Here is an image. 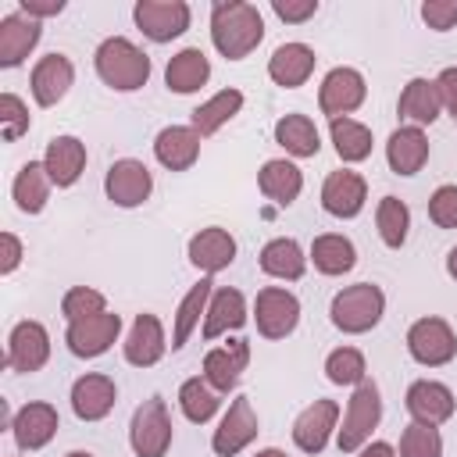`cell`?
Segmentation results:
<instances>
[{
	"label": "cell",
	"mask_w": 457,
	"mask_h": 457,
	"mask_svg": "<svg viewBox=\"0 0 457 457\" xmlns=\"http://www.w3.org/2000/svg\"><path fill=\"white\" fill-rule=\"evenodd\" d=\"M264 39V18L246 0H221L211 7V43L221 57L243 61Z\"/></svg>",
	"instance_id": "cell-1"
},
{
	"label": "cell",
	"mask_w": 457,
	"mask_h": 457,
	"mask_svg": "<svg viewBox=\"0 0 457 457\" xmlns=\"http://www.w3.org/2000/svg\"><path fill=\"white\" fill-rule=\"evenodd\" d=\"M93 68L100 82L118 93H132L150 79V57L125 36H107L93 54Z\"/></svg>",
	"instance_id": "cell-2"
},
{
	"label": "cell",
	"mask_w": 457,
	"mask_h": 457,
	"mask_svg": "<svg viewBox=\"0 0 457 457\" xmlns=\"http://www.w3.org/2000/svg\"><path fill=\"white\" fill-rule=\"evenodd\" d=\"M386 314V293L375 286V282H357V286H346L332 296V307H328V318L339 332L346 336H361V332H371Z\"/></svg>",
	"instance_id": "cell-3"
},
{
	"label": "cell",
	"mask_w": 457,
	"mask_h": 457,
	"mask_svg": "<svg viewBox=\"0 0 457 457\" xmlns=\"http://www.w3.org/2000/svg\"><path fill=\"white\" fill-rule=\"evenodd\" d=\"M382 421V396H378V386L371 378H364L353 396L346 400V414H343V428L336 436L339 450L343 453H353L361 450L368 439H371V428Z\"/></svg>",
	"instance_id": "cell-4"
},
{
	"label": "cell",
	"mask_w": 457,
	"mask_h": 457,
	"mask_svg": "<svg viewBox=\"0 0 457 457\" xmlns=\"http://www.w3.org/2000/svg\"><path fill=\"white\" fill-rule=\"evenodd\" d=\"M129 443L136 457H164L171 446V418L161 396H150L136 407L132 425H129Z\"/></svg>",
	"instance_id": "cell-5"
},
{
	"label": "cell",
	"mask_w": 457,
	"mask_h": 457,
	"mask_svg": "<svg viewBox=\"0 0 457 457\" xmlns=\"http://www.w3.org/2000/svg\"><path fill=\"white\" fill-rule=\"evenodd\" d=\"M407 350H411V357H414L418 364H425V368H443V364H450L453 353H457V336H453V328H450L443 318L428 314V318H418V321L407 328Z\"/></svg>",
	"instance_id": "cell-6"
},
{
	"label": "cell",
	"mask_w": 457,
	"mask_h": 457,
	"mask_svg": "<svg viewBox=\"0 0 457 457\" xmlns=\"http://www.w3.org/2000/svg\"><path fill=\"white\" fill-rule=\"evenodd\" d=\"M132 18L146 39L171 43L189 29V4L186 0H136Z\"/></svg>",
	"instance_id": "cell-7"
},
{
	"label": "cell",
	"mask_w": 457,
	"mask_h": 457,
	"mask_svg": "<svg viewBox=\"0 0 457 457\" xmlns=\"http://www.w3.org/2000/svg\"><path fill=\"white\" fill-rule=\"evenodd\" d=\"M253 318L264 339H286L300 321V300L282 286H264L253 300Z\"/></svg>",
	"instance_id": "cell-8"
},
{
	"label": "cell",
	"mask_w": 457,
	"mask_h": 457,
	"mask_svg": "<svg viewBox=\"0 0 457 457\" xmlns=\"http://www.w3.org/2000/svg\"><path fill=\"white\" fill-rule=\"evenodd\" d=\"M368 96V86H364V75L357 68H332L321 86H318V107L321 114L328 118H350V111H357Z\"/></svg>",
	"instance_id": "cell-9"
},
{
	"label": "cell",
	"mask_w": 457,
	"mask_h": 457,
	"mask_svg": "<svg viewBox=\"0 0 457 457\" xmlns=\"http://www.w3.org/2000/svg\"><path fill=\"white\" fill-rule=\"evenodd\" d=\"M154 189V175L143 161L136 157H121L107 168L104 175V193L114 207H139Z\"/></svg>",
	"instance_id": "cell-10"
},
{
	"label": "cell",
	"mask_w": 457,
	"mask_h": 457,
	"mask_svg": "<svg viewBox=\"0 0 457 457\" xmlns=\"http://www.w3.org/2000/svg\"><path fill=\"white\" fill-rule=\"evenodd\" d=\"M7 368L11 371H18V375H32V371H39L46 361H50V336H46V328L39 325V321H32V318H25V321H18L14 328H11V336H7Z\"/></svg>",
	"instance_id": "cell-11"
},
{
	"label": "cell",
	"mask_w": 457,
	"mask_h": 457,
	"mask_svg": "<svg viewBox=\"0 0 457 457\" xmlns=\"http://www.w3.org/2000/svg\"><path fill=\"white\" fill-rule=\"evenodd\" d=\"M257 439V414L250 407V396H236L225 411V418L218 421L214 436H211V446L218 457H236L239 450H246L250 443Z\"/></svg>",
	"instance_id": "cell-12"
},
{
	"label": "cell",
	"mask_w": 457,
	"mask_h": 457,
	"mask_svg": "<svg viewBox=\"0 0 457 457\" xmlns=\"http://www.w3.org/2000/svg\"><path fill=\"white\" fill-rule=\"evenodd\" d=\"M121 332V314H93V318H82V321H71L68 332H64V343L75 357H100L114 346Z\"/></svg>",
	"instance_id": "cell-13"
},
{
	"label": "cell",
	"mask_w": 457,
	"mask_h": 457,
	"mask_svg": "<svg viewBox=\"0 0 457 457\" xmlns=\"http://www.w3.org/2000/svg\"><path fill=\"white\" fill-rule=\"evenodd\" d=\"M364 200H368L364 175H357L350 168H339V171L325 175V182H321V207L332 218H357L364 211Z\"/></svg>",
	"instance_id": "cell-14"
},
{
	"label": "cell",
	"mask_w": 457,
	"mask_h": 457,
	"mask_svg": "<svg viewBox=\"0 0 457 457\" xmlns=\"http://www.w3.org/2000/svg\"><path fill=\"white\" fill-rule=\"evenodd\" d=\"M336 421H339V403L336 400H314V403H307L296 414V421H293V443H296V450L321 453L325 443H328V436H332V428H336Z\"/></svg>",
	"instance_id": "cell-15"
},
{
	"label": "cell",
	"mask_w": 457,
	"mask_h": 457,
	"mask_svg": "<svg viewBox=\"0 0 457 457\" xmlns=\"http://www.w3.org/2000/svg\"><path fill=\"white\" fill-rule=\"evenodd\" d=\"M75 82V68L64 54H46L36 61L32 75H29V89H32V100L39 107H54L64 100V93L71 89Z\"/></svg>",
	"instance_id": "cell-16"
},
{
	"label": "cell",
	"mask_w": 457,
	"mask_h": 457,
	"mask_svg": "<svg viewBox=\"0 0 457 457\" xmlns=\"http://www.w3.org/2000/svg\"><path fill=\"white\" fill-rule=\"evenodd\" d=\"M121 350H125V361H129L132 368H154V364L164 357V350H168L161 318H157V314H146V311L136 314V321H132V328H129Z\"/></svg>",
	"instance_id": "cell-17"
},
{
	"label": "cell",
	"mask_w": 457,
	"mask_h": 457,
	"mask_svg": "<svg viewBox=\"0 0 457 457\" xmlns=\"http://www.w3.org/2000/svg\"><path fill=\"white\" fill-rule=\"evenodd\" d=\"M407 414L421 425H443L453 418V393L436 378H418L407 386Z\"/></svg>",
	"instance_id": "cell-18"
},
{
	"label": "cell",
	"mask_w": 457,
	"mask_h": 457,
	"mask_svg": "<svg viewBox=\"0 0 457 457\" xmlns=\"http://www.w3.org/2000/svg\"><path fill=\"white\" fill-rule=\"evenodd\" d=\"M246 364H250V339H232L228 346H214L204 353V378L218 393H232Z\"/></svg>",
	"instance_id": "cell-19"
},
{
	"label": "cell",
	"mask_w": 457,
	"mask_h": 457,
	"mask_svg": "<svg viewBox=\"0 0 457 457\" xmlns=\"http://www.w3.org/2000/svg\"><path fill=\"white\" fill-rule=\"evenodd\" d=\"M114 400H118V386H114L111 375L89 371V375L75 378V386H71V411H75V418H82V421H100V418H107L111 407H114Z\"/></svg>",
	"instance_id": "cell-20"
},
{
	"label": "cell",
	"mask_w": 457,
	"mask_h": 457,
	"mask_svg": "<svg viewBox=\"0 0 457 457\" xmlns=\"http://www.w3.org/2000/svg\"><path fill=\"white\" fill-rule=\"evenodd\" d=\"M43 29L36 18L21 14V11H11L0 18V68H18L39 43Z\"/></svg>",
	"instance_id": "cell-21"
},
{
	"label": "cell",
	"mask_w": 457,
	"mask_h": 457,
	"mask_svg": "<svg viewBox=\"0 0 457 457\" xmlns=\"http://www.w3.org/2000/svg\"><path fill=\"white\" fill-rule=\"evenodd\" d=\"M236 261V239L228 228H200L193 239H189V264L200 268L204 275H218L225 271L228 264Z\"/></svg>",
	"instance_id": "cell-22"
},
{
	"label": "cell",
	"mask_w": 457,
	"mask_h": 457,
	"mask_svg": "<svg viewBox=\"0 0 457 457\" xmlns=\"http://www.w3.org/2000/svg\"><path fill=\"white\" fill-rule=\"evenodd\" d=\"M57 411L43 400L36 403H25L14 418H11V432H14V443L18 450H43L54 436H57Z\"/></svg>",
	"instance_id": "cell-23"
},
{
	"label": "cell",
	"mask_w": 457,
	"mask_h": 457,
	"mask_svg": "<svg viewBox=\"0 0 457 457\" xmlns=\"http://www.w3.org/2000/svg\"><path fill=\"white\" fill-rule=\"evenodd\" d=\"M154 157L168 171H189L200 157V132L193 125H168L154 139Z\"/></svg>",
	"instance_id": "cell-24"
},
{
	"label": "cell",
	"mask_w": 457,
	"mask_h": 457,
	"mask_svg": "<svg viewBox=\"0 0 457 457\" xmlns=\"http://www.w3.org/2000/svg\"><path fill=\"white\" fill-rule=\"evenodd\" d=\"M43 164H46V175L57 189H68L79 182L82 168H86V143L79 136H54L46 143V154H43Z\"/></svg>",
	"instance_id": "cell-25"
},
{
	"label": "cell",
	"mask_w": 457,
	"mask_h": 457,
	"mask_svg": "<svg viewBox=\"0 0 457 457\" xmlns=\"http://www.w3.org/2000/svg\"><path fill=\"white\" fill-rule=\"evenodd\" d=\"M246 325V300L239 289L232 286H218L211 293V303H207V314H204V339H218L225 332H236Z\"/></svg>",
	"instance_id": "cell-26"
},
{
	"label": "cell",
	"mask_w": 457,
	"mask_h": 457,
	"mask_svg": "<svg viewBox=\"0 0 457 457\" xmlns=\"http://www.w3.org/2000/svg\"><path fill=\"white\" fill-rule=\"evenodd\" d=\"M314 61H318V57H314V50H311L307 43H282V46H275V54L268 57V75H271L275 86L296 89V86H303V82L311 79Z\"/></svg>",
	"instance_id": "cell-27"
},
{
	"label": "cell",
	"mask_w": 457,
	"mask_h": 457,
	"mask_svg": "<svg viewBox=\"0 0 457 457\" xmlns=\"http://www.w3.org/2000/svg\"><path fill=\"white\" fill-rule=\"evenodd\" d=\"M386 161L396 175H418L428 161V139L418 125H400L386 143Z\"/></svg>",
	"instance_id": "cell-28"
},
{
	"label": "cell",
	"mask_w": 457,
	"mask_h": 457,
	"mask_svg": "<svg viewBox=\"0 0 457 457\" xmlns=\"http://www.w3.org/2000/svg\"><path fill=\"white\" fill-rule=\"evenodd\" d=\"M443 111V100H439V89H436V79H411L396 100V114L407 121V125H432Z\"/></svg>",
	"instance_id": "cell-29"
},
{
	"label": "cell",
	"mask_w": 457,
	"mask_h": 457,
	"mask_svg": "<svg viewBox=\"0 0 457 457\" xmlns=\"http://www.w3.org/2000/svg\"><path fill=\"white\" fill-rule=\"evenodd\" d=\"M257 186H261V193L268 200H275L278 207H289L300 196V189H303V171L293 161H286V157H271V161L261 164Z\"/></svg>",
	"instance_id": "cell-30"
},
{
	"label": "cell",
	"mask_w": 457,
	"mask_h": 457,
	"mask_svg": "<svg viewBox=\"0 0 457 457\" xmlns=\"http://www.w3.org/2000/svg\"><path fill=\"white\" fill-rule=\"evenodd\" d=\"M261 271L271 275V278H286V282H296L303 271H307V257H303V246L293 239V236H278V239H268L261 246Z\"/></svg>",
	"instance_id": "cell-31"
},
{
	"label": "cell",
	"mask_w": 457,
	"mask_h": 457,
	"mask_svg": "<svg viewBox=\"0 0 457 457\" xmlns=\"http://www.w3.org/2000/svg\"><path fill=\"white\" fill-rule=\"evenodd\" d=\"M207 79H211V61L200 46L179 50L164 68V82H168L171 93H196Z\"/></svg>",
	"instance_id": "cell-32"
},
{
	"label": "cell",
	"mask_w": 457,
	"mask_h": 457,
	"mask_svg": "<svg viewBox=\"0 0 457 457\" xmlns=\"http://www.w3.org/2000/svg\"><path fill=\"white\" fill-rule=\"evenodd\" d=\"M50 186H54V182H50L43 161L21 164L18 175H14V186H11L18 211H21V214H39V211L46 207V200H50Z\"/></svg>",
	"instance_id": "cell-33"
},
{
	"label": "cell",
	"mask_w": 457,
	"mask_h": 457,
	"mask_svg": "<svg viewBox=\"0 0 457 457\" xmlns=\"http://www.w3.org/2000/svg\"><path fill=\"white\" fill-rule=\"evenodd\" d=\"M275 143L289 154V157H314L321 150V136L318 125L307 114H282L275 121Z\"/></svg>",
	"instance_id": "cell-34"
},
{
	"label": "cell",
	"mask_w": 457,
	"mask_h": 457,
	"mask_svg": "<svg viewBox=\"0 0 457 457\" xmlns=\"http://www.w3.org/2000/svg\"><path fill=\"white\" fill-rule=\"evenodd\" d=\"M239 107H243V93L228 86V89L214 93L211 100H204V104L189 114V125L200 132V139H207V136H214L225 121H232V118L239 114Z\"/></svg>",
	"instance_id": "cell-35"
},
{
	"label": "cell",
	"mask_w": 457,
	"mask_h": 457,
	"mask_svg": "<svg viewBox=\"0 0 457 457\" xmlns=\"http://www.w3.org/2000/svg\"><path fill=\"white\" fill-rule=\"evenodd\" d=\"M211 293H214V282L211 278H200L179 303L175 311V328H171V350H182L193 336V328L200 325V314H207V303H211Z\"/></svg>",
	"instance_id": "cell-36"
},
{
	"label": "cell",
	"mask_w": 457,
	"mask_h": 457,
	"mask_svg": "<svg viewBox=\"0 0 457 457\" xmlns=\"http://www.w3.org/2000/svg\"><path fill=\"white\" fill-rule=\"evenodd\" d=\"M311 261L321 275H346L353 264H357V250L346 236L339 232H325L311 243Z\"/></svg>",
	"instance_id": "cell-37"
},
{
	"label": "cell",
	"mask_w": 457,
	"mask_h": 457,
	"mask_svg": "<svg viewBox=\"0 0 457 457\" xmlns=\"http://www.w3.org/2000/svg\"><path fill=\"white\" fill-rule=\"evenodd\" d=\"M328 136H332V146H336L339 161H346V164L364 161L371 154V143H375L371 139V129L361 125V121H353V118H332L328 121Z\"/></svg>",
	"instance_id": "cell-38"
},
{
	"label": "cell",
	"mask_w": 457,
	"mask_h": 457,
	"mask_svg": "<svg viewBox=\"0 0 457 457\" xmlns=\"http://www.w3.org/2000/svg\"><path fill=\"white\" fill-rule=\"evenodd\" d=\"M179 407H182V414L193 421V425H204V421H211L214 414H218V407H221V396H218V389L207 382V378H186L182 382V389H179Z\"/></svg>",
	"instance_id": "cell-39"
},
{
	"label": "cell",
	"mask_w": 457,
	"mask_h": 457,
	"mask_svg": "<svg viewBox=\"0 0 457 457\" xmlns=\"http://www.w3.org/2000/svg\"><path fill=\"white\" fill-rule=\"evenodd\" d=\"M375 225H378V236L389 250H400L403 239H407V228H411V211L400 196H382L378 207H375Z\"/></svg>",
	"instance_id": "cell-40"
},
{
	"label": "cell",
	"mask_w": 457,
	"mask_h": 457,
	"mask_svg": "<svg viewBox=\"0 0 457 457\" xmlns=\"http://www.w3.org/2000/svg\"><path fill=\"white\" fill-rule=\"evenodd\" d=\"M325 378L336 382V386H361L368 378V364H364V353L357 346H336L328 357H325Z\"/></svg>",
	"instance_id": "cell-41"
},
{
	"label": "cell",
	"mask_w": 457,
	"mask_h": 457,
	"mask_svg": "<svg viewBox=\"0 0 457 457\" xmlns=\"http://www.w3.org/2000/svg\"><path fill=\"white\" fill-rule=\"evenodd\" d=\"M400 457H443V436L436 425L411 421L400 436Z\"/></svg>",
	"instance_id": "cell-42"
},
{
	"label": "cell",
	"mask_w": 457,
	"mask_h": 457,
	"mask_svg": "<svg viewBox=\"0 0 457 457\" xmlns=\"http://www.w3.org/2000/svg\"><path fill=\"white\" fill-rule=\"evenodd\" d=\"M107 311V300L100 289H89V286H71L64 296H61V314L71 321H82V318H93V314H104Z\"/></svg>",
	"instance_id": "cell-43"
},
{
	"label": "cell",
	"mask_w": 457,
	"mask_h": 457,
	"mask_svg": "<svg viewBox=\"0 0 457 457\" xmlns=\"http://www.w3.org/2000/svg\"><path fill=\"white\" fill-rule=\"evenodd\" d=\"M29 125H32V114H29L25 100L14 96V93H0V132H4V139L7 143L21 139L29 132Z\"/></svg>",
	"instance_id": "cell-44"
},
{
	"label": "cell",
	"mask_w": 457,
	"mask_h": 457,
	"mask_svg": "<svg viewBox=\"0 0 457 457\" xmlns=\"http://www.w3.org/2000/svg\"><path fill=\"white\" fill-rule=\"evenodd\" d=\"M428 218L439 228H457V186H439L428 196Z\"/></svg>",
	"instance_id": "cell-45"
},
{
	"label": "cell",
	"mask_w": 457,
	"mask_h": 457,
	"mask_svg": "<svg viewBox=\"0 0 457 457\" xmlns=\"http://www.w3.org/2000/svg\"><path fill=\"white\" fill-rule=\"evenodd\" d=\"M421 21L436 32H446L457 25V0H425L421 4Z\"/></svg>",
	"instance_id": "cell-46"
},
{
	"label": "cell",
	"mask_w": 457,
	"mask_h": 457,
	"mask_svg": "<svg viewBox=\"0 0 457 457\" xmlns=\"http://www.w3.org/2000/svg\"><path fill=\"white\" fill-rule=\"evenodd\" d=\"M271 11H275L282 21L300 25V21H307V18L318 14V0H271Z\"/></svg>",
	"instance_id": "cell-47"
},
{
	"label": "cell",
	"mask_w": 457,
	"mask_h": 457,
	"mask_svg": "<svg viewBox=\"0 0 457 457\" xmlns=\"http://www.w3.org/2000/svg\"><path fill=\"white\" fill-rule=\"evenodd\" d=\"M0 275H11L18 264H21V257H25V250H21V239L14 236V232H4L0 236Z\"/></svg>",
	"instance_id": "cell-48"
},
{
	"label": "cell",
	"mask_w": 457,
	"mask_h": 457,
	"mask_svg": "<svg viewBox=\"0 0 457 457\" xmlns=\"http://www.w3.org/2000/svg\"><path fill=\"white\" fill-rule=\"evenodd\" d=\"M436 89H439L443 107L457 118V68H443V71L436 75Z\"/></svg>",
	"instance_id": "cell-49"
},
{
	"label": "cell",
	"mask_w": 457,
	"mask_h": 457,
	"mask_svg": "<svg viewBox=\"0 0 457 457\" xmlns=\"http://www.w3.org/2000/svg\"><path fill=\"white\" fill-rule=\"evenodd\" d=\"M18 7H21V14H29V18H50V14H61L64 11V0H18Z\"/></svg>",
	"instance_id": "cell-50"
},
{
	"label": "cell",
	"mask_w": 457,
	"mask_h": 457,
	"mask_svg": "<svg viewBox=\"0 0 457 457\" xmlns=\"http://www.w3.org/2000/svg\"><path fill=\"white\" fill-rule=\"evenodd\" d=\"M357 457H396V450H393L389 443H382V439H375V443H364Z\"/></svg>",
	"instance_id": "cell-51"
},
{
	"label": "cell",
	"mask_w": 457,
	"mask_h": 457,
	"mask_svg": "<svg viewBox=\"0 0 457 457\" xmlns=\"http://www.w3.org/2000/svg\"><path fill=\"white\" fill-rule=\"evenodd\" d=\"M446 275H450V278L457 282V246H453V250L446 253Z\"/></svg>",
	"instance_id": "cell-52"
},
{
	"label": "cell",
	"mask_w": 457,
	"mask_h": 457,
	"mask_svg": "<svg viewBox=\"0 0 457 457\" xmlns=\"http://www.w3.org/2000/svg\"><path fill=\"white\" fill-rule=\"evenodd\" d=\"M253 457H286V453H282V450H275V446H268V450H257Z\"/></svg>",
	"instance_id": "cell-53"
},
{
	"label": "cell",
	"mask_w": 457,
	"mask_h": 457,
	"mask_svg": "<svg viewBox=\"0 0 457 457\" xmlns=\"http://www.w3.org/2000/svg\"><path fill=\"white\" fill-rule=\"evenodd\" d=\"M64 457H93V453H86V450H71V453H64Z\"/></svg>",
	"instance_id": "cell-54"
}]
</instances>
